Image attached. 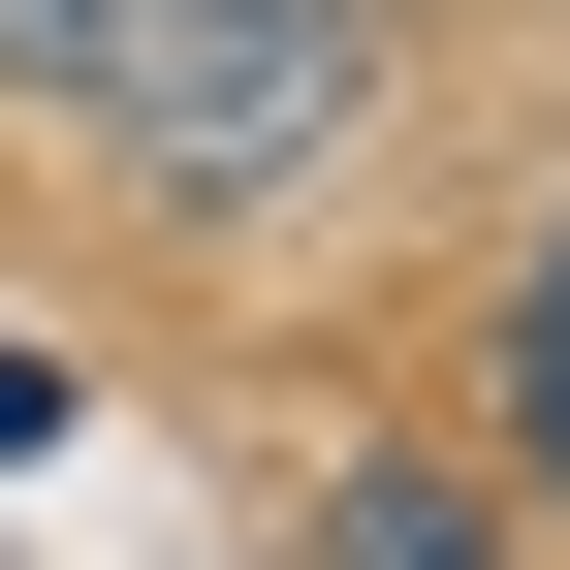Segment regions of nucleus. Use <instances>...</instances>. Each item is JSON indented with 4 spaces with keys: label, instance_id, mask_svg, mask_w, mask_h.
I'll use <instances>...</instances> for the list:
<instances>
[{
    "label": "nucleus",
    "instance_id": "obj_3",
    "mask_svg": "<svg viewBox=\"0 0 570 570\" xmlns=\"http://www.w3.org/2000/svg\"><path fill=\"white\" fill-rule=\"evenodd\" d=\"M127 32H159V0H0V96H32V127H96V96H127Z\"/></svg>",
    "mask_w": 570,
    "mask_h": 570
},
{
    "label": "nucleus",
    "instance_id": "obj_1",
    "mask_svg": "<svg viewBox=\"0 0 570 570\" xmlns=\"http://www.w3.org/2000/svg\"><path fill=\"white\" fill-rule=\"evenodd\" d=\"M317 127H348V0H159L127 96H96V159L159 190V223H223V190H285Z\"/></svg>",
    "mask_w": 570,
    "mask_h": 570
},
{
    "label": "nucleus",
    "instance_id": "obj_4",
    "mask_svg": "<svg viewBox=\"0 0 570 570\" xmlns=\"http://www.w3.org/2000/svg\"><path fill=\"white\" fill-rule=\"evenodd\" d=\"M508 444L570 475V223H539V285H508Z\"/></svg>",
    "mask_w": 570,
    "mask_h": 570
},
{
    "label": "nucleus",
    "instance_id": "obj_2",
    "mask_svg": "<svg viewBox=\"0 0 570 570\" xmlns=\"http://www.w3.org/2000/svg\"><path fill=\"white\" fill-rule=\"evenodd\" d=\"M317 570H508V508H475V475H348Z\"/></svg>",
    "mask_w": 570,
    "mask_h": 570
}]
</instances>
